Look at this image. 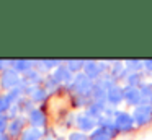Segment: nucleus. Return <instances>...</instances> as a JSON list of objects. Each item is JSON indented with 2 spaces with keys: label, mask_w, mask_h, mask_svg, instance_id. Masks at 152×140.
<instances>
[{
  "label": "nucleus",
  "mask_w": 152,
  "mask_h": 140,
  "mask_svg": "<svg viewBox=\"0 0 152 140\" xmlns=\"http://www.w3.org/2000/svg\"><path fill=\"white\" fill-rule=\"evenodd\" d=\"M69 88L75 94H80V96H92L93 80H90L85 73L80 72V73L74 75V80H72V83L69 85Z\"/></svg>",
  "instance_id": "obj_1"
},
{
  "label": "nucleus",
  "mask_w": 152,
  "mask_h": 140,
  "mask_svg": "<svg viewBox=\"0 0 152 140\" xmlns=\"http://www.w3.org/2000/svg\"><path fill=\"white\" fill-rule=\"evenodd\" d=\"M21 85V75L15 72L12 67H7L0 72V88L4 91H10Z\"/></svg>",
  "instance_id": "obj_2"
},
{
  "label": "nucleus",
  "mask_w": 152,
  "mask_h": 140,
  "mask_svg": "<svg viewBox=\"0 0 152 140\" xmlns=\"http://www.w3.org/2000/svg\"><path fill=\"white\" fill-rule=\"evenodd\" d=\"M131 114L132 119H134V124L137 127H144L152 122V107L149 106V103H142L139 106H136Z\"/></svg>",
  "instance_id": "obj_3"
},
{
  "label": "nucleus",
  "mask_w": 152,
  "mask_h": 140,
  "mask_svg": "<svg viewBox=\"0 0 152 140\" xmlns=\"http://www.w3.org/2000/svg\"><path fill=\"white\" fill-rule=\"evenodd\" d=\"M113 122H115V129L121 133H128L134 129V119H132V114L126 112V111H116L115 117H113Z\"/></svg>",
  "instance_id": "obj_4"
},
{
  "label": "nucleus",
  "mask_w": 152,
  "mask_h": 140,
  "mask_svg": "<svg viewBox=\"0 0 152 140\" xmlns=\"http://www.w3.org/2000/svg\"><path fill=\"white\" fill-rule=\"evenodd\" d=\"M108 65L106 62H95V60H85V65H83V73L90 78V80H98L102 75L106 73L108 70Z\"/></svg>",
  "instance_id": "obj_5"
},
{
  "label": "nucleus",
  "mask_w": 152,
  "mask_h": 140,
  "mask_svg": "<svg viewBox=\"0 0 152 140\" xmlns=\"http://www.w3.org/2000/svg\"><path fill=\"white\" fill-rule=\"evenodd\" d=\"M26 127H28L26 116H17V117H13V119H10V125H8L7 133L13 140H18V139H20V135L25 132Z\"/></svg>",
  "instance_id": "obj_6"
},
{
  "label": "nucleus",
  "mask_w": 152,
  "mask_h": 140,
  "mask_svg": "<svg viewBox=\"0 0 152 140\" xmlns=\"http://www.w3.org/2000/svg\"><path fill=\"white\" fill-rule=\"evenodd\" d=\"M28 119V125L30 127H34V129H41L43 130L48 124V116L41 107H34L30 114L26 116Z\"/></svg>",
  "instance_id": "obj_7"
},
{
  "label": "nucleus",
  "mask_w": 152,
  "mask_h": 140,
  "mask_svg": "<svg viewBox=\"0 0 152 140\" xmlns=\"http://www.w3.org/2000/svg\"><path fill=\"white\" fill-rule=\"evenodd\" d=\"M75 125L79 127L80 132H93V130L98 127L96 119H93L92 116H88L87 112H80L75 116Z\"/></svg>",
  "instance_id": "obj_8"
},
{
  "label": "nucleus",
  "mask_w": 152,
  "mask_h": 140,
  "mask_svg": "<svg viewBox=\"0 0 152 140\" xmlns=\"http://www.w3.org/2000/svg\"><path fill=\"white\" fill-rule=\"evenodd\" d=\"M121 101H124V88L116 83L115 86H111L108 90V93H106V104L116 107L118 104H121Z\"/></svg>",
  "instance_id": "obj_9"
},
{
  "label": "nucleus",
  "mask_w": 152,
  "mask_h": 140,
  "mask_svg": "<svg viewBox=\"0 0 152 140\" xmlns=\"http://www.w3.org/2000/svg\"><path fill=\"white\" fill-rule=\"evenodd\" d=\"M51 75H53V78L59 85H67V86H69V85L72 83V80H74V73L66 67V64L59 65L56 70H53V73H51Z\"/></svg>",
  "instance_id": "obj_10"
},
{
  "label": "nucleus",
  "mask_w": 152,
  "mask_h": 140,
  "mask_svg": "<svg viewBox=\"0 0 152 140\" xmlns=\"http://www.w3.org/2000/svg\"><path fill=\"white\" fill-rule=\"evenodd\" d=\"M124 101L132 107H136V106L144 103L139 86H128V85H126L124 86Z\"/></svg>",
  "instance_id": "obj_11"
},
{
  "label": "nucleus",
  "mask_w": 152,
  "mask_h": 140,
  "mask_svg": "<svg viewBox=\"0 0 152 140\" xmlns=\"http://www.w3.org/2000/svg\"><path fill=\"white\" fill-rule=\"evenodd\" d=\"M25 96H28L34 104L36 103H44L49 96V93L46 91V88L43 85H38V86H31V88H26L25 90Z\"/></svg>",
  "instance_id": "obj_12"
},
{
  "label": "nucleus",
  "mask_w": 152,
  "mask_h": 140,
  "mask_svg": "<svg viewBox=\"0 0 152 140\" xmlns=\"http://www.w3.org/2000/svg\"><path fill=\"white\" fill-rule=\"evenodd\" d=\"M118 130L115 127H96L93 132H90V140H113Z\"/></svg>",
  "instance_id": "obj_13"
},
{
  "label": "nucleus",
  "mask_w": 152,
  "mask_h": 140,
  "mask_svg": "<svg viewBox=\"0 0 152 140\" xmlns=\"http://www.w3.org/2000/svg\"><path fill=\"white\" fill-rule=\"evenodd\" d=\"M34 65H36L34 60H21V59H18V60H10V67L13 68L15 72H18L21 77H23L25 73H28L30 70H33Z\"/></svg>",
  "instance_id": "obj_14"
},
{
  "label": "nucleus",
  "mask_w": 152,
  "mask_h": 140,
  "mask_svg": "<svg viewBox=\"0 0 152 140\" xmlns=\"http://www.w3.org/2000/svg\"><path fill=\"white\" fill-rule=\"evenodd\" d=\"M128 73L129 72H128V68H126L124 62H113L111 67H110V75H111L116 81L124 80V78L128 77Z\"/></svg>",
  "instance_id": "obj_15"
},
{
  "label": "nucleus",
  "mask_w": 152,
  "mask_h": 140,
  "mask_svg": "<svg viewBox=\"0 0 152 140\" xmlns=\"http://www.w3.org/2000/svg\"><path fill=\"white\" fill-rule=\"evenodd\" d=\"M44 137H46V132H43L41 129H34V127L28 125L18 140H44Z\"/></svg>",
  "instance_id": "obj_16"
},
{
  "label": "nucleus",
  "mask_w": 152,
  "mask_h": 140,
  "mask_svg": "<svg viewBox=\"0 0 152 140\" xmlns=\"http://www.w3.org/2000/svg\"><path fill=\"white\" fill-rule=\"evenodd\" d=\"M126 83H128V86H141L142 83H144V77H142L141 72H129L128 77L124 78Z\"/></svg>",
  "instance_id": "obj_17"
},
{
  "label": "nucleus",
  "mask_w": 152,
  "mask_h": 140,
  "mask_svg": "<svg viewBox=\"0 0 152 140\" xmlns=\"http://www.w3.org/2000/svg\"><path fill=\"white\" fill-rule=\"evenodd\" d=\"M139 90H141L144 103H149V101L152 99V81H144V83L139 86Z\"/></svg>",
  "instance_id": "obj_18"
},
{
  "label": "nucleus",
  "mask_w": 152,
  "mask_h": 140,
  "mask_svg": "<svg viewBox=\"0 0 152 140\" xmlns=\"http://www.w3.org/2000/svg\"><path fill=\"white\" fill-rule=\"evenodd\" d=\"M83 65H85V60H74V59H70V60L66 62V67L75 75L80 73V70H83Z\"/></svg>",
  "instance_id": "obj_19"
},
{
  "label": "nucleus",
  "mask_w": 152,
  "mask_h": 140,
  "mask_svg": "<svg viewBox=\"0 0 152 140\" xmlns=\"http://www.w3.org/2000/svg\"><path fill=\"white\" fill-rule=\"evenodd\" d=\"M41 85H43V86L46 88L48 93H53V91H56L57 88L61 86V85L53 78V75H48V77H44V80H43V83H41Z\"/></svg>",
  "instance_id": "obj_20"
},
{
  "label": "nucleus",
  "mask_w": 152,
  "mask_h": 140,
  "mask_svg": "<svg viewBox=\"0 0 152 140\" xmlns=\"http://www.w3.org/2000/svg\"><path fill=\"white\" fill-rule=\"evenodd\" d=\"M124 65L128 72H141L144 70V62L141 60H124Z\"/></svg>",
  "instance_id": "obj_21"
},
{
  "label": "nucleus",
  "mask_w": 152,
  "mask_h": 140,
  "mask_svg": "<svg viewBox=\"0 0 152 140\" xmlns=\"http://www.w3.org/2000/svg\"><path fill=\"white\" fill-rule=\"evenodd\" d=\"M67 140H90V135L85 132H80V130H74L69 133Z\"/></svg>",
  "instance_id": "obj_22"
},
{
  "label": "nucleus",
  "mask_w": 152,
  "mask_h": 140,
  "mask_svg": "<svg viewBox=\"0 0 152 140\" xmlns=\"http://www.w3.org/2000/svg\"><path fill=\"white\" fill-rule=\"evenodd\" d=\"M12 107V103L7 99V96H5V93L0 96V114H7L8 111H10Z\"/></svg>",
  "instance_id": "obj_23"
},
{
  "label": "nucleus",
  "mask_w": 152,
  "mask_h": 140,
  "mask_svg": "<svg viewBox=\"0 0 152 140\" xmlns=\"http://www.w3.org/2000/svg\"><path fill=\"white\" fill-rule=\"evenodd\" d=\"M10 125V117L7 114H0V133H7Z\"/></svg>",
  "instance_id": "obj_24"
},
{
  "label": "nucleus",
  "mask_w": 152,
  "mask_h": 140,
  "mask_svg": "<svg viewBox=\"0 0 152 140\" xmlns=\"http://www.w3.org/2000/svg\"><path fill=\"white\" fill-rule=\"evenodd\" d=\"M144 70L147 72V73H152V59L144 60Z\"/></svg>",
  "instance_id": "obj_25"
},
{
  "label": "nucleus",
  "mask_w": 152,
  "mask_h": 140,
  "mask_svg": "<svg viewBox=\"0 0 152 140\" xmlns=\"http://www.w3.org/2000/svg\"><path fill=\"white\" fill-rule=\"evenodd\" d=\"M44 140H66V139H61V137H54V135H48V133H46Z\"/></svg>",
  "instance_id": "obj_26"
},
{
  "label": "nucleus",
  "mask_w": 152,
  "mask_h": 140,
  "mask_svg": "<svg viewBox=\"0 0 152 140\" xmlns=\"http://www.w3.org/2000/svg\"><path fill=\"white\" fill-rule=\"evenodd\" d=\"M0 140H13L8 133H0Z\"/></svg>",
  "instance_id": "obj_27"
},
{
  "label": "nucleus",
  "mask_w": 152,
  "mask_h": 140,
  "mask_svg": "<svg viewBox=\"0 0 152 140\" xmlns=\"http://www.w3.org/2000/svg\"><path fill=\"white\" fill-rule=\"evenodd\" d=\"M149 106H151V107H152V99H151V101H149Z\"/></svg>",
  "instance_id": "obj_28"
},
{
  "label": "nucleus",
  "mask_w": 152,
  "mask_h": 140,
  "mask_svg": "<svg viewBox=\"0 0 152 140\" xmlns=\"http://www.w3.org/2000/svg\"><path fill=\"white\" fill-rule=\"evenodd\" d=\"M2 91H4V90H2V88H0V96H2V94H4V93H2Z\"/></svg>",
  "instance_id": "obj_29"
}]
</instances>
